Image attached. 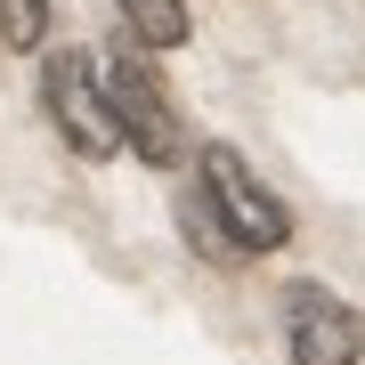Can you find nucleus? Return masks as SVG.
<instances>
[{
  "instance_id": "1",
  "label": "nucleus",
  "mask_w": 365,
  "mask_h": 365,
  "mask_svg": "<svg viewBox=\"0 0 365 365\" xmlns=\"http://www.w3.org/2000/svg\"><path fill=\"white\" fill-rule=\"evenodd\" d=\"M195 195L211 211V227L227 235V252H276L292 235V211L252 179V163L235 155V146H203V187Z\"/></svg>"
},
{
  "instance_id": "2",
  "label": "nucleus",
  "mask_w": 365,
  "mask_h": 365,
  "mask_svg": "<svg viewBox=\"0 0 365 365\" xmlns=\"http://www.w3.org/2000/svg\"><path fill=\"white\" fill-rule=\"evenodd\" d=\"M41 106H49L57 138H66L73 155L106 163V155L122 146V130H114V106H106V90H98V66H90L81 49H57L49 66H41Z\"/></svg>"
},
{
  "instance_id": "4",
  "label": "nucleus",
  "mask_w": 365,
  "mask_h": 365,
  "mask_svg": "<svg viewBox=\"0 0 365 365\" xmlns=\"http://www.w3.org/2000/svg\"><path fill=\"white\" fill-rule=\"evenodd\" d=\"M284 349H292V365H357L365 325H357L349 300H333L325 284H292L284 292Z\"/></svg>"
},
{
  "instance_id": "6",
  "label": "nucleus",
  "mask_w": 365,
  "mask_h": 365,
  "mask_svg": "<svg viewBox=\"0 0 365 365\" xmlns=\"http://www.w3.org/2000/svg\"><path fill=\"white\" fill-rule=\"evenodd\" d=\"M49 33V0H0V41L9 49H41Z\"/></svg>"
},
{
  "instance_id": "3",
  "label": "nucleus",
  "mask_w": 365,
  "mask_h": 365,
  "mask_svg": "<svg viewBox=\"0 0 365 365\" xmlns=\"http://www.w3.org/2000/svg\"><path fill=\"white\" fill-rule=\"evenodd\" d=\"M98 90H106V106H114V130H122V146H138L146 163H179V114H170V98H163V81L146 73V57H130L122 49L114 66L98 73Z\"/></svg>"
},
{
  "instance_id": "5",
  "label": "nucleus",
  "mask_w": 365,
  "mask_h": 365,
  "mask_svg": "<svg viewBox=\"0 0 365 365\" xmlns=\"http://www.w3.org/2000/svg\"><path fill=\"white\" fill-rule=\"evenodd\" d=\"M122 16H130V33L146 49H179L187 41V0H114Z\"/></svg>"
}]
</instances>
